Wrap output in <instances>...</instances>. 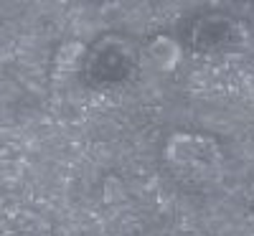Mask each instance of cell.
<instances>
[{"instance_id":"cell-1","label":"cell","mask_w":254,"mask_h":236,"mask_svg":"<svg viewBox=\"0 0 254 236\" xmlns=\"http://www.w3.org/2000/svg\"><path fill=\"white\" fill-rule=\"evenodd\" d=\"M181 46L198 56H229L252 46L254 28L249 18L226 8H201L186 15L178 28Z\"/></svg>"},{"instance_id":"cell-2","label":"cell","mask_w":254,"mask_h":236,"mask_svg":"<svg viewBox=\"0 0 254 236\" xmlns=\"http://www.w3.org/2000/svg\"><path fill=\"white\" fill-rule=\"evenodd\" d=\"M224 150L216 137L193 130H178L165 140L163 163L178 185L188 190H206L224 176Z\"/></svg>"},{"instance_id":"cell-3","label":"cell","mask_w":254,"mask_h":236,"mask_svg":"<svg viewBox=\"0 0 254 236\" xmlns=\"http://www.w3.org/2000/svg\"><path fill=\"white\" fill-rule=\"evenodd\" d=\"M140 66V49L122 31L99 33L79 61V79L94 92H112L130 84Z\"/></svg>"},{"instance_id":"cell-4","label":"cell","mask_w":254,"mask_h":236,"mask_svg":"<svg viewBox=\"0 0 254 236\" xmlns=\"http://www.w3.org/2000/svg\"><path fill=\"white\" fill-rule=\"evenodd\" d=\"M244 198H247V206L254 211V178L247 183V193H244Z\"/></svg>"}]
</instances>
